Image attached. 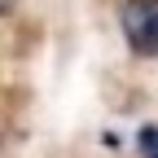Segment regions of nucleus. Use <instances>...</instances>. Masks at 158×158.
I'll return each instance as SVG.
<instances>
[{
	"label": "nucleus",
	"mask_w": 158,
	"mask_h": 158,
	"mask_svg": "<svg viewBox=\"0 0 158 158\" xmlns=\"http://www.w3.org/2000/svg\"><path fill=\"white\" fill-rule=\"evenodd\" d=\"M118 31L136 57H158V0H123Z\"/></svg>",
	"instance_id": "nucleus-1"
},
{
	"label": "nucleus",
	"mask_w": 158,
	"mask_h": 158,
	"mask_svg": "<svg viewBox=\"0 0 158 158\" xmlns=\"http://www.w3.org/2000/svg\"><path fill=\"white\" fill-rule=\"evenodd\" d=\"M13 5H18V0H0V18H5V13H13Z\"/></svg>",
	"instance_id": "nucleus-2"
}]
</instances>
